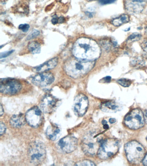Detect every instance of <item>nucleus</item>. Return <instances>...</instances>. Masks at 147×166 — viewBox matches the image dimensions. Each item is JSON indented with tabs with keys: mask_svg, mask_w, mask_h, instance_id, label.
I'll return each instance as SVG.
<instances>
[{
	"mask_svg": "<svg viewBox=\"0 0 147 166\" xmlns=\"http://www.w3.org/2000/svg\"><path fill=\"white\" fill-rule=\"evenodd\" d=\"M73 56L81 60L95 61L101 53L99 46L94 40L86 37L78 39L72 49Z\"/></svg>",
	"mask_w": 147,
	"mask_h": 166,
	"instance_id": "obj_1",
	"label": "nucleus"
},
{
	"mask_svg": "<svg viewBox=\"0 0 147 166\" xmlns=\"http://www.w3.org/2000/svg\"><path fill=\"white\" fill-rule=\"evenodd\" d=\"M95 61L81 60L71 57L64 63V68L68 76L78 79L88 74L95 66Z\"/></svg>",
	"mask_w": 147,
	"mask_h": 166,
	"instance_id": "obj_2",
	"label": "nucleus"
},
{
	"mask_svg": "<svg viewBox=\"0 0 147 166\" xmlns=\"http://www.w3.org/2000/svg\"><path fill=\"white\" fill-rule=\"evenodd\" d=\"M125 150L128 161L134 164L140 163L145 155L144 147L135 141L127 143L125 145Z\"/></svg>",
	"mask_w": 147,
	"mask_h": 166,
	"instance_id": "obj_3",
	"label": "nucleus"
},
{
	"mask_svg": "<svg viewBox=\"0 0 147 166\" xmlns=\"http://www.w3.org/2000/svg\"><path fill=\"white\" fill-rule=\"evenodd\" d=\"M28 154L31 163L35 165L39 164L44 161L46 156L45 146L41 142H33L29 147Z\"/></svg>",
	"mask_w": 147,
	"mask_h": 166,
	"instance_id": "obj_4",
	"label": "nucleus"
},
{
	"mask_svg": "<svg viewBox=\"0 0 147 166\" xmlns=\"http://www.w3.org/2000/svg\"><path fill=\"white\" fill-rule=\"evenodd\" d=\"M119 149V143L118 140L108 138L101 142L97 155L103 160L108 159L117 154Z\"/></svg>",
	"mask_w": 147,
	"mask_h": 166,
	"instance_id": "obj_5",
	"label": "nucleus"
},
{
	"mask_svg": "<svg viewBox=\"0 0 147 166\" xmlns=\"http://www.w3.org/2000/svg\"><path fill=\"white\" fill-rule=\"evenodd\" d=\"M144 114L139 109L133 110L125 117L124 123L129 129H138L144 126Z\"/></svg>",
	"mask_w": 147,
	"mask_h": 166,
	"instance_id": "obj_6",
	"label": "nucleus"
},
{
	"mask_svg": "<svg viewBox=\"0 0 147 166\" xmlns=\"http://www.w3.org/2000/svg\"><path fill=\"white\" fill-rule=\"evenodd\" d=\"M98 138L92 134L87 135L82 139L81 147L85 154L88 155L93 156L97 154L101 143Z\"/></svg>",
	"mask_w": 147,
	"mask_h": 166,
	"instance_id": "obj_7",
	"label": "nucleus"
},
{
	"mask_svg": "<svg viewBox=\"0 0 147 166\" xmlns=\"http://www.w3.org/2000/svg\"><path fill=\"white\" fill-rule=\"evenodd\" d=\"M22 85L19 81L15 79H1L0 81V91L4 94L14 95L21 90Z\"/></svg>",
	"mask_w": 147,
	"mask_h": 166,
	"instance_id": "obj_8",
	"label": "nucleus"
},
{
	"mask_svg": "<svg viewBox=\"0 0 147 166\" xmlns=\"http://www.w3.org/2000/svg\"><path fill=\"white\" fill-rule=\"evenodd\" d=\"M25 117L26 122L33 128H37L42 123L43 116L41 110L34 106L26 112Z\"/></svg>",
	"mask_w": 147,
	"mask_h": 166,
	"instance_id": "obj_9",
	"label": "nucleus"
},
{
	"mask_svg": "<svg viewBox=\"0 0 147 166\" xmlns=\"http://www.w3.org/2000/svg\"><path fill=\"white\" fill-rule=\"evenodd\" d=\"M77 145V139L72 136H66L62 138L57 145L60 149L66 153L74 152L76 149Z\"/></svg>",
	"mask_w": 147,
	"mask_h": 166,
	"instance_id": "obj_10",
	"label": "nucleus"
},
{
	"mask_svg": "<svg viewBox=\"0 0 147 166\" xmlns=\"http://www.w3.org/2000/svg\"><path fill=\"white\" fill-rule=\"evenodd\" d=\"M88 106V98L83 94H79L76 97L74 101V110L78 116H82L84 115Z\"/></svg>",
	"mask_w": 147,
	"mask_h": 166,
	"instance_id": "obj_11",
	"label": "nucleus"
},
{
	"mask_svg": "<svg viewBox=\"0 0 147 166\" xmlns=\"http://www.w3.org/2000/svg\"><path fill=\"white\" fill-rule=\"evenodd\" d=\"M146 0H125V9L132 14H139L145 7Z\"/></svg>",
	"mask_w": 147,
	"mask_h": 166,
	"instance_id": "obj_12",
	"label": "nucleus"
},
{
	"mask_svg": "<svg viewBox=\"0 0 147 166\" xmlns=\"http://www.w3.org/2000/svg\"><path fill=\"white\" fill-rule=\"evenodd\" d=\"M55 80L53 74L49 72L39 73L32 79L33 84L40 87H46L51 84Z\"/></svg>",
	"mask_w": 147,
	"mask_h": 166,
	"instance_id": "obj_13",
	"label": "nucleus"
},
{
	"mask_svg": "<svg viewBox=\"0 0 147 166\" xmlns=\"http://www.w3.org/2000/svg\"><path fill=\"white\" fill-rule=\"evenodd\" d=\"M58 100L50 95H47L43 97L40 103L41 110L46 113H52L57 107Z\"/></svg>",
	"mask_w": 147,
	"mask_h": 166,
	"instance_id": "obj_14",
	"label": "nucleus"
},
{
	"mask_svg": "<svg viewBox=\"0 0 147 166\" xmlns=\"http://www.w3.org/2000/svg\"><path fill=\"white\" fill-rule=\"evenodd\" d=\"M58 63V58H54L40 66H36L33 68V70L36 72L41 73L47 72L53 69Z\"/></svg>",
	"mask_w": 147,
	"mask_h": 166,
	"instance_id": "obj_15",
	"label": "nucleus"
},
{
	"mask_svg": "<svg viewBox=\"0 0 147 166\" xmlns=\"http://www.w3.org/2000/svg\"><path fill=\"white\" fill-rule=\"evenodd\" d=\"M101 109L103 111L107 113H116L121 110V106L114 101H108L102 104Z\"/></svg>",
	"mask_w": 147,
	"mask_h": 166,
	"instance_id": "obj_16",
	"label": "nucleus"
},
{
	"mask_svg": "<svg viewBox=\"0 0 147 166\" xmlns=\"http://www.w3.org/2000/svg\"><path fill=\"white\" fill-rule=\"evenodd\" d=\"M26 122L25 116L19 114L13 115L10 120V124L13 127L18 128L24 125Z\"/></svg>",
	"mask_w": 147,
	"mask_h": 166,
	"instance_id": "obj_17",
	"label": "nucleus"
},
{
	"mask_svg": "<svg viewBox=\"0 0 147 166\" xmlns=\"http://www.w3.org/2000/svg\"><path fill=\"white\" fill-rule=\"evenodd\" d=\"M60 132V129L56 124H51L47 128L46 135L50 140L55 141Z\"/></svg>",
	"mask_w": 147,
	"mask_h": 166,
	"instance_id": "obj_18",
	"label": "nucleus"
},
{
	"mask_svg": "<svg viewBox=\"0 0 147 166\" xmlns=\"http://www.w3.org/2000/svg\"><path fill=\"white\" fill-rule=\"evenodd\" d=\"M129 16L128 14H123L114 18L111 20V24L115 27H118L124 24L127 23L129 21Z\"/></svg>",
	"mask_w": 147,
	"mask_h": 166,
	"instance_id": "obj_19",
	"label": "nucleus"
},
{
	"mask_svg": "<svg viewBox=\"0 0 147 166\" xmlns=\"http://www.w3.org/2000/svg\"><path fill=\"white\" fill-rule=\"evenodd\" d=\"M28 48L30 52L33 54L39 53L41 51V46L36 41L30 42L29 43Z\"/></svg>",
	"mask_w": 147,
	"mask_h": 166,
	"instance_id": "obj_20",
	"label": "nucleus"
},
{
	"mask_svg": "<svg viewBox=\"0 0 147 166\" xmlns=\"http://www.w3.org/2000/svg\"><path fill=\"white\" fill-rule=\"evenodd\" d=\"M141 37H142V35L141 34H138V33H133L129 36L127 41L129 43L135 42V41L140 40Z\"/></svg>",
	"mask_w": 147,
	"mask_h": 166,
	"instance_id": "obj_21",
	"label": "nucleus"
},
{
	"mask_svg": "<svg viewBox=\"0 0 147 166\" xmlns=\"http://www.w3.org/2000/svg\"><path fill=\"white\" fill-rule=\"evenodd\" d=\"M75 165L78 166H95V164L93 162L89 161V160H85L77 163Z\"/></svg>",
	"mask_w": 147,
	"mask_h": 166,
	"instance_id": "obj_22",
	"label": "nucleus"
},
{
	"mask_svg": "<svg viewBox=\"0 0 147 166\" xmlns=\"http://www.w3.org/2000/svg\"><path fill=\"white\" fill-rule=\"evenodd\" d=\"M118 82L121 86L124 87H129L132 83V81L126 78L120 79L118 81Z\"/></svg>",
	"mask_w": 147,
	"mask_h": 166,
	"instance_id": "obj_23",
	"label": "nucleus"
},
{
	"mask_svg": "<svg viewBox=\"0 0 147 166\" xmlns=\"http://www.w3.org/2000/svg\"><path fill=\"white\" fill-rule=\"evenodd\" d=\"M40 34V32L38 30H35L33 31L31 33L29 34V35L27 36L26 40H32L34 38H35L37 36H38Z\"/></svg>",
	"mask_w": 147,
	"mask_h": 166,
	"instance_id": "obj_24",
	"label": "nucleus"
},
{
	"mask_svg": "<svg viewBox=\"0 0 147 166\" xmlns=\"http://www.w3.org/2000/svg\"><path fill=\"white\" fill-rule=\"evenodd\" d=\"M29 27V25L28 24H21L19 25V29L24 32L28 31Z\"/></svg>",
	"mask_w": 147,
	"mask_h": 166,
	"instance_id": "obj_25",
	"label": "nucleus"
},
{
	"mask_svg": "<svg viewBox=\"0 0 147 166\" xmlns=\"http://www.w3.org/2000/svg\"><path fill=\"white\" fill-rule=\"evenodd\" d=\"M117 0H100L99 3L101 5H106L114 3Z\"/></svg>",
	"mask_w": 147,
	"mask_h": 166,
	"instance_id": "obj_26",
	"label": "nucleus"
},
{
	"mask_svg": "<svg viewBox=\"0 0 147 166\" xmlns=\"http://www.w3.org/2000/svg\"><path fill=\"white\" fill-rule=\"evenodd\" d=\"M0 135L2 136L3 134H4V133L5 132L6 130V127L4 124L3 122H1L0 123Z\"/></svg>",
	"mask_w": 147,
	"mask_h": 166,
	"instance_id": "obj_27",
	"label": "nucleus"
},
{
	"mask_svg": "<svg viewBox=\"0 0 147 166\" xmlns=\"http://www.w3.org/2000/svg\"><path fill=\"white\" fill-rule=\"evenodd\" d=\"M141 46L144 51L147 52V38L143 40L141 43Z\"/></svg>",
	"mask_w": 147,
	"mask_h": 166,
	"instance_id": "obj_28",
	"label": "nucleus"
},
{
	"mask_svg": "<svg viewBox=\"0 0 147 166\" xmlns=\"http://www.w3.org/2000/svg\"><path fill=\"white\" fill-rule=\"evenodd\" d=\"M14 51V50H11V51H6V52H3L1 53V58H6V57L10 55H11L13 52Z\"/></svg>",
	"mask_w": 147,
	"mask_h": 166,
	"instance_id": "obj_29",
	"label": "nucleus"
},
{
	"mask_svg": "<svg viewBox=\"0 0 147 166\" xmlns=\"http://www.w3.org/2000/svg\"><path fill=\"white\" fill-rule=\"evenodd\" d=\"M102 46L103 47L105 48V49H110L111 47V44H110V42H109L108 41L106 40L105 41H103L102 42Z\"/></svg>",
	"mask_w": 147,
	"mask_h": 166,
	"instance_id": "obj_30",
	"label": "nucleus"
},
{
	"mask_svg": "<svg viewBox=\"0 0 147 166\" xmlns=\"http://www.w3.org/2000/svg\"><path fill=\"white\" fill-rule=\"evenodd\" d=\"M51 22L54 25L59 23V18L56 16L53 17L51 19Z\"/></svg>",
	"mask_w": 147,
	"mask_h": 166,
	"instance_id": "obj_31",
	"label": "nucleus"
},
{
	"mask_svg": "<svg viewBox=\"0 0 147 166\" xmlns=\"http://www.w3.org/2000/svg\"><path fill=\"white\" fill-rule=\"evenodd\" d=\"M142 163L144 166H147V154H146L144 158Z\"/></svg>",
	"mask_w": 147,
	"mask_h": 166,
	"instance_id": "obj_32",
	"label": "nucleus"
},
{
	"mask_svg": "<svg viewBox=\"0 0 147 166\" xmlns=\"http://www.w3.org/2000/svg\"><path fill=\"white\" fill-rule=\"evenodd\" d=\"M4 109L3 108V106L2 104H1V107H0V116H2L4 114Z\"/></svg>",
	"mask_w": 147,
	"mask_h": 166,
	"instance_id": "obj_33",
	"label": "nucleus"
},
{
	"mask_svg": "<svg viewBox=\"0 0 147 166\" xmlns=\"http://www.w3.org/2000/svg\"><path fill=\"white\" fill-rule=\"evenodd\" d=\"M104 80L106 82H109L111 80V77L110 76H107L106 77L104 78Z\"/></svg>",
	"mask_w": 147,
	"mask_h": 166,
	"instance_id": "obj_34",
	"label": "nucleus"
},
{
	"mask_svg": "<svg viewBox=\"0 0 147 166\" xmlns=\"http://www.w3.org/2000/svg\"><path fill=\"white\" fill-rule=\"evenodd\" d=\"M86 14L88 15L89 18H91L93 17V13L89 12H86Z\"/></svg>",
	"mask_w": 147,
	"mask_h": 166,
	"instance_id": "obj_35",
	"label": "nucleus"
},
{
	"mask_svg": "<svg viewBox=\"0 0 147 166\" xmlns=\"http://www.w3.org/2000/svg\"><path fill=\"white\" fill-rule=\"evenodd\" d=\"M116 120L115 119L113 118L110 119L109 120V122L111 123H114L116 122Z\"/></svg>",
	"mask_w": 147,
	"mask_h": 166,
	"instance_id": "obj_36",
	"label": "nucleus"
},
{
	"mask_svg": "<svg viewBox=\"0 0 147 166\" xmlns=\"http://www.w3.org/2000/svg\"><path fill=\"white\" fill-rule=\"evenodd\" d=\"M144 120H145V122L147 123V111H146L144 114Z\"/></svg>",
	"mask_w": 147,
	"mask_h": 166,
	"instance_id": "obj_37",
	"label": "nucleus"
},
{
	"mask_svg": "<svg viewBox=\"0 0 147 166\" xmlns=\"http://www.w3.org/2000/svg\"><path fill=\"white\" fill-rule=\"evenodd\" d=\"M102 124L104 125L107 124V122L106 121H105V120H104V121H103V122H102Z\"/></svg>",
	"mask_w": 147,
	"mask_h": 166,
	"instance_id": "obj_38",
	"label": "nucleus"
},
{
	"mask_svg": "<svg viewBox=\"0 0 147 166\" xmlns=\"http://www.w3.org/2000/svg\"><path fill=\"white\" fill-rule=\"evenodd\" d=\"M88 2H92V1H96V0H87Z\"/></svg>",
	"mask_w": 147,
	"mask_h": 166,
	"instance_id": "obj_39",
	"label": "nucleus"
},
{
	"mask_svg": "<svg viewBox=\"0 0 147 166\" xmlns=\"http://www.w3.org/2000/svg\"><path fill=\"white\" fill-rule=\"evenodd\" d=\"M145 31L146 32V34H147V27L145 28Z\"/></svg>",
	"mask_w": 147,
	"mask_h": 166,
	"instance_id": "obj_40",
	"label": "nucleus"
},
{
	"mask_svg": "<svg viewBox=\"0 0 147 166\" xmlns=\"http://www.w3.org/2000/svg\"></svg>",
	"mask_w": 147,
	"mask_h": 166,
	"instance_id": "obj_41",
	"label": "nucleus"
}]
</instances>
